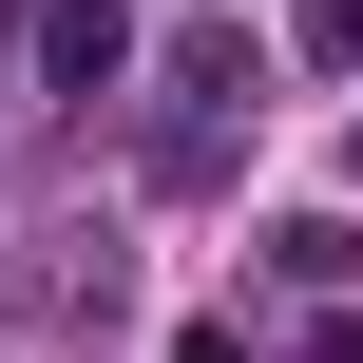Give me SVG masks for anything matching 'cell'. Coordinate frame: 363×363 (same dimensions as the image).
Segmentation results:
<instances>
[{"instance_id":"cell-2","label":"cell","mask_w":363,"mask_h":363,"mask_svg":"<svg viewBox=\"0 0 363 363\" xmlns=\"http://www.w3.org/2000/svg\"><path fill=\"white\" fill-rule=\"evenodd\" d=\"M268 268H287V287H345V268H363V230H325V211H287V230H268Z\"/></svg>"},{"instance_id":"cell-1","label":"cell","mask_w":363,"mask_h":363,"mask_svg":"<svg viewBox=\"0 0 363 363\" xmlns=\"http://www.w3.org/2000/svg\"><path fill=\"white\" fill-rule=\"evenodd\" d=\"M38 77L115 96V77H134V0H38Z\"/></svg>"},{"instance_id":"cell-3","label":"cell","mask_w":363,"mask_h":363,"mask_svg":"<svg viewBox=\"0 0 363 363\" xmlns=\"http://www.w3.org/2000/svg\"><path fill=\"white\" fill-rule=\"evenodd\" d=\"M306 57H325V77H363V0H306Z\"/></svg>"}]
</instances>
